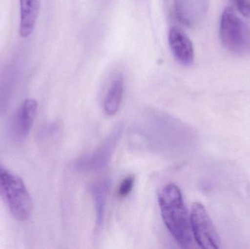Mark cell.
Wrapping results in <instances>:
<instances>
[{
	"label": "cell",
	"instance_id": "cell-12",
	"mask_svg": "<svg viewBox=\"0 0 250 249\" xmlns=\"http://www.w3.org/2000/svg\"><path fill=\"white\" fill-rule=\"evenodd\" d=\"M135 183V176L133 175H128L125 178L118 190V196L120 197H126L132 192Z\"/></svg>",
	"mask_w": 250,
	"mask_h": 249
},
{
	"label": "cell",
	"instance_id": "cell-6",
	"mask_svg": "<svg viewBox=\"0 0 250 249\" xmlns=\"http://www.w3.org/2000/svg\"><path fill=\"white\" fill-rule=\"evenodd\" d=\"M208 8V0H175V12L179 21L188 27L202 22Z\"/></svg>",
	"mask_w": 250,
	"mask_h": 249
},
{
	"label": "cell",
	"instance_id": "cell-3",
	"mask_svg": "<svg viewBox=\"0 0 250 249\" xmlns=\"http://www.w3.org/2000/svg\"><path fill=\"white\" fill-rule=\"evenodd\" d=\"M190 225L192 235L201 249H220V236L205 207L201 203H195L192 205Z\"/></svg>",
	"mask_w": 250,
	"mask_h": 249
},
{
	"label": "cell",
	"instance_id": "cell-11",
	"mask_svg": "<svg viewBox=\"0 0 250 249\" xmlns=\"http://www.w3.org/2000/svg\"><path fill=\"white\" fill-rule=\"evenodd\" d=\"M124 94V79L123 76L116 77L108 89L104 102V110L108 115H114L120 109Z\"/></svg>",
	"mask_w": 250,
	"mask_h": 249
},
{
	"label": "cell",
	"instance_id": "cell-4",
	"mask_svg": "<svg viewBox=\"0 0 250 249\" xmlns=\"http://www.w3.org/2000/svg\"><path fill=\"white\" fill-rule=\"evenodd\" d=\"M220 38L224 46L234 53L243 51L245 45V27L231 7H226L220 21Z\"/></svg>",
	"mask_w": 250,
	"mask_h": 249
},
{
	"label": "cell",
	"instance_id": "cell-9",
	"mask_svg": "<svg viewBox=\"0 0 250 249\" xmlns=\"http://www.w3.org/2000/svg\"><path fill=\"white\" fill-rule=\"evenodd\" d=\"M41 0H20V28L22 38L30 36L39 16Z\"/></svg>",
	"mask_w": 250,
	"mask_h": 249
},
{
	"label": "cell",
	"instance_id": "cell-5",
	"mask_svg": "<svg viewBox=\"0 0 250 249\" xmlns=\"http://www.w3.org/2000/svg\"><path fill=\"white\" fill-rule=\"evenodd\" d=\"M121 133L122 127H117L92 156H86L79 159L76 163V167L79 170L86 171L89 169L101 170L106 166L112 156Z\"/></svg>",
	"mask_w": 250,
	"mask_h": 249
},
{
	"label": "cell",
	"instance_id": "cell-13",
	"mask_svg": "<svg viewBox=\"0 0 250 249\" xmlns=\"http://www.w3.org/2000/svg\"><path fill=\"white\" fill-rule=\"evenodd\" d=\"M236 5L240 13L246 17L250 16V0H236Z\"/></svg>",
	"mask_w": 250,
	"mask_h": 249
},
{
	"label": "cell",
	"instance_id": "cell-8",
	"mask_svg": "<svg viewBox=\"0 0 250 249\" xmlns=\"http://www.w3.org/2000/svg\"><path fill=\"white\" fill-rule=\"evenodd\" d=\"M38 107V102L34 99H26L22 104L14 124L15 134L19 138H25L29 134Z\"/></svg>",
	"mask_w": 250,
	"mask_h": 249
},
{
	"label": "cell",
	"instance_id": "cell-7",
	"mask_svg": "<svg viewBox=\"0 0 250 249\" xmlns=\"http://www.w3.org/2000/svg\"><path fill=\"white\" fill-rule=\"evenodd\" d=\"M168 42L173 55L182 65L190 66L194 61V48L190 39L177 28L169 31Z\"/></svg>",
	"mask_w": 250,
	"mask_h": 249
},
{
	"label": "cell",
	"instance_id": "cell-2",
	"mask_svg": "<svg viewBox=\"0 0 250 249\" xmlns=\"http://www.w3.org/2000/svg\"><path fill=\"white\" fill-rule=\"evenodd\" d=\"M0 196L15 219L26 221L32 210V197L20 177L0 166Z\"/></svg>",
	"mask_w": 250,
	"mask_h": 249
},
{
	"label": "cell",
	"instance_id": "cell-1",
	"mask_svg": "<svg viewBox=\"0 0 250 249\" xmlns=\"http://www.w3.org/2000/svg\"><path fill=\"white\" fill-rule=\"evenodd\" d=\"M158 202L162 218L170 233L182 248H190L192 244L190 218L180 189L176 184H167L159 193Z\"/></svg>",
	"mask_w": 250,
	"mask_h": 249
},
{
	"label": "cell",
	"instance_id": "cell-10",
	"mask_svg": "<svg viewBox=\"0 0 250 249\" xmlns=\"http://www.w3.org/2000/svg\"><path fill=\"white\" fill-rule=\"evenodd\" d=\"M111 182L108 180L100 181L94 185L92 189L94 202H95V213H96V225L98 230H101L104 224L105 210H106L107 198Z\"/></svg>",
	"mask_w": 250,
	"mask_h": 249
}]
</instances>
